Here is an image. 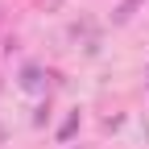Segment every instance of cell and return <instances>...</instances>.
<instances>
[{
    "label": "cell",
    "instance_id": "cell-1",
    "mask_svg": "<svg viewBox=\"0 0 149 149\" xmlns=\"http://www.w3.org/2000/svg\"><path fill=\"white\" fill-rule=\"evenodd\" d=\"M29 91H37V87H42V74H37V66H25V79H21Z\"/></svg>",
    "mask_w": 149,
    "mask_h": 149
},
{
    "label": "cell",
    "instance_id": "cell-2",
    "mask_svg": "<svg viewBox=\"0 0 149 149\" xmlns=\"http://www.w3.org/2000/svg\"><path fill=\"white\" fill-rule=\"evenodd\" d=\"M141 4V0H124V4L116 8V21H128V17H133V8Z\"/></svg>",
    "mask_w": 149,
    "mask_h": 149
},
{
    "label": "cell",
    "instance_id": "cell-3",
    "mask_svg": "<svg viewBox=\"0 0 149 149\" xmlns=\"http://www.w3.org/2000/svg\"><path fill=\"white\" fill-rule=\"evenodd\" d=\"M74 124H79V112H74V116H70V120H66V124H62V128H58V137H62V141H66V137H70V133H74Z\"/></svg>",
    "mask_w": 149,
    "mask_h": 149
}]
</instances>
